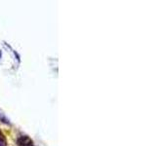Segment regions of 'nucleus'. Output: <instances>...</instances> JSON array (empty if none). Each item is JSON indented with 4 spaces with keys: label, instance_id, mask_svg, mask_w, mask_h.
Returning a JSON list of instances; mask_svg holds the SVG:
<instances>
[{
    "label": "nucleus",
    "instance_id": "obj_1",
    "mask_svg": "<svg viewBox=\"0 0 156 146\" xmlns=\"http://www.w3.org/2000/svg\"><path fill=\"white\" fill-rule=\"evenodd\" d=\"M18 145L19 146H34L32 140L27 135H23L18 139Z\"/></svg>",
    "mask_w": 156,
    "mask_h": 146
},
{
    "label": "nucleus",
    "instance_id": "obj_2",
    "mask_svg": "<svg viewBox=\"0 0 156 146\" xmlns=\"http://www.w3.org/2000/svg\"><path fill=\"white\" fill-rule=\"evenodd\" d=\"M0 146H7V139L4 134L0 130Z\"/></svg>",
    "mask_w": 156,
    "mask_h": 146
},
{
    "label": "nucleus",
    "instance_id": "obj_3",
    "mask_svg": "<svg viewBox=\"0 0 156 146\" xmlns=\"http://www.w3.org/2000/svg\"><path fill=\"white\" fill-rule=\"evenodd\" d=\"M0 57H1V52H0Z\"/></svg>",
    "mask_w": 156,
    "mask_h": 146
}]
</instances>
